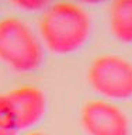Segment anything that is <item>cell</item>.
Here are the masks:
<instances>
[{"label":"cell","mask_w":132,"mask_h":135,"mask_svg":"<svg viewBox=\"0 0 132 135\" xmlns=\"http://www.w3.org/2000/svg\"><path fill=\"white\" fill-rule=\"evenodd\" d=\"M44 44L40 34L18 17L0 20V62L11 70L27 73L41 66Z\"/></svg>","instance_id":"cell-2"},{"label":"cell","mask_w":132,"mask_h":135,"mask_svg":"<svg viewBox=\"0 0 132 135\" xmlns=\"http://www.w3.org/2000/svg\"><path fill=\"white\" fill-rule=\"evenodd\" d=\"M10 114L18 131H30L46 114V96L40 87L18 86L4 94Z\"/></svg>","instance_id":"cell-5"},{"label":"cell","mask_w":132,"mask_h":135,"mask_svg":"<svg viewBox=\"0 0 132 135\" xmlns=\"http://www.w3.org/2000/svg\"><path fill=\"white\" fill-rule=\"evenodd\" d=\"M75 3L80 4V6H96V4H101L104 2H107V0H73Z\"/></svg>","instance_id":"cell-9"},{"label":"cell","mask_w":132,"mask_h":135,"mask_svg":"<svg viewBox=\"0 0 132 135\" xmlns=\"http://www.w3.org/2000/svg\"><path fill=\"white\" fill-rule=\"evenodd\" d=\"M17 8L27 13H44L48 7L55 3V0H10Z\"/></svg>","instance_id":"cell-8"},{"label":"cell","mask_w":132,"mask_h":135,"mask_svg":"<svg viewBox=\"0 0 132 135\" xmlns=\"http://www.w3.org/2000/svg\"><path fill=\"white\" fill-rule=\"evenodd\" d=\"M87 79L91 89L104 100L132 99V62L121 55L104 54L90 63Z\"/></svg>","instance_id":"cell-3"},{"label":"cell","mask_w":132,"mask_h":135,"mask_svg":"<svg viewBox=\"0 0 132 135\" xmlns=\"http://www.w3.org/2000/svg\"><path fill=\"white\" fill-rule=\"evenodd\" d=\"M18 132L6 103V97L0 94V135H17Z\"/></svg>","instance_id":"cell-7"},{"label":"cell","mask_w":132,"mask_h":135,"mask_svg":"<svg viewBox=\"0 0 132 135\" xmlns=\"http://www.w3.org/2000/svg\"><path fill=\"white\" fill-rule=\"evenodd\" d=\"M80 122L87 135H129V120L115 103L104 99L84 104Z\"/></svg>","instance_id":"cell-4"},{"label":"cell","mask_w":132,"mask_h":135,"mask_svg":"<svg viewBox=\"0 0 132 135\" xmlns=\"http://www.w3.org/2000/svg\"><path fill=\"white\" fill-rule=\"evenodd\" d=\"M108 25L114 38L122 44H132V0H113Z\"/></svg>","instance_id":"cell-6"},{"label":"cell","mask_w":132,"mask_h":135,"mask_svg":"<svg viewBox=\"0 0 132 135\" xmlns=\"http://www.w3.org/2000/svg\"><path fill=\"white\" fill-rule=\"evenodd\" d=\"M24 135H46L44 132H40V131H27Z\"/></svg>","instance_id":"cell-10"},{"label":"cell","mask_w":132,"mask_h":135,"mask_svg":"<svg viewBox=\"0 0 132 135\" xmlns=\"http://www.w3.org/2000/svg\"><path fill=\"white\" fill-rule=\"evenodd\" d=\"M38 34L46 49L69 55L83 48L91 34V18L75 2H55L42 13Z\"/></svg>","instance_id":"cell-1"}]
</instances>
